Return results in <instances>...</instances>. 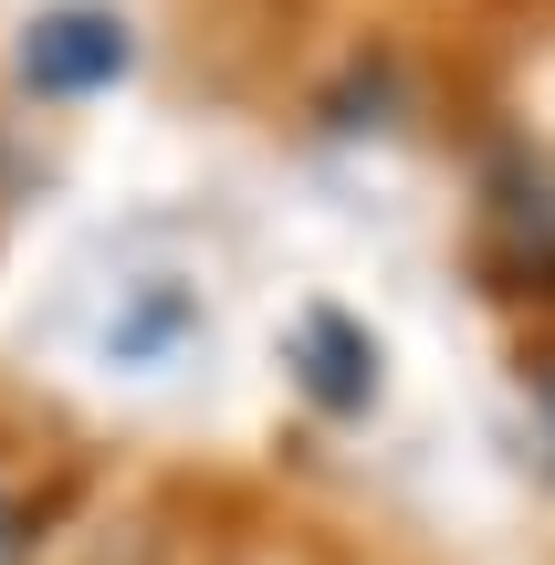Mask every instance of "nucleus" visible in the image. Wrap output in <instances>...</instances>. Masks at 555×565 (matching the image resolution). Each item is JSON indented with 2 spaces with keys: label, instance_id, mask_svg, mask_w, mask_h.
Here are the masks:
<instances>
[{
  "label": "nucleus",
  "instance_id": "obj_5",
  "mask_svg": "<svg viewBox=\"0 0 555 565\" xmlns=\"http://www.w3.org/2000/svg\"><path fill=\"white\" fill-rule=\"evenodd\" d=\"M21 555H32V524H21V503L0 492V565H21Z\"/></svg>",
  "mask_w": 555,
  "mask_h": 565
},
{
  "label": "nucleus",
  "instance_id": "obj_1",
  "mask_svg": "<svg viewBox=\"0 0 555 565\" xmlns=\"http://www.w3.org/2000/svg\"><path fill=\"white\" fill-rule=\"evenodd\" d=\"M11 63H21V84H32V95L74 105V95H105V84H126V63H137V32H126L105 0H53V11L21 21Z\"/></svg>",
  "mask_w": 555,
  "mask_h": 565
},
{
  "label": "nucleus",
  "instance_id": "obj_3",
  "mask_svg": "<svg viewBox=\"0 0 555 565\" xmlns=\"http://www.w3.org/2000/svg\"><path fill=\"white\" fill-rule=\"evenodd\" d=\"M293 377L325 408H367L377 398V335L356 315H335V303H314V315L293 324Z\"/></svg>",
  "mask_w": 555,
  "mask_h": 565
},
{
  "label": "nucleus",
  "instance_id": "obj_4",
  "mask_svg": "<svg viewBox=\"0 0 555 565\" xmlns=\"http://www.w3.org/2000/svg\"><path fill=\"white\" fill-rule=\"evenodd\" d=\"M503 210H514V231H524L535 252H555V168H535V179H524Z\"/></svg>",
  "mask_w": 555,
  "mask_h": 565
},
{
  "label": "nucleus",
  "instance_id": "obj_2",
  "mask_svg": "<svg viewBox=\"0 0 555 565\" xmlns=\"http://www.w3.org/2000/svg\"><path fill=\"white\" fill-rule=\"evenodd\" d=\"M189 335H200L189 282L147 273V282H126L116 315H105V366H168V356H189Z\"/></svg>",
  "mask_w": 555,
  "mask_h": 565
},
{
  "label": "nucleus",
  "instance_id": "obj_6",
  "mask_svg": "<svg viewBox=\"0 0 555 565\" xmlns=\"http://www.w3.org/2000/svg\"><path fill=\"white\" fill-rule=\"evenodd\" d=\"M535 419H545V440H555V366H535Z\"/></svg>",
  "mask_w": 555,
  "mask_h": 565
}]
</instances>
